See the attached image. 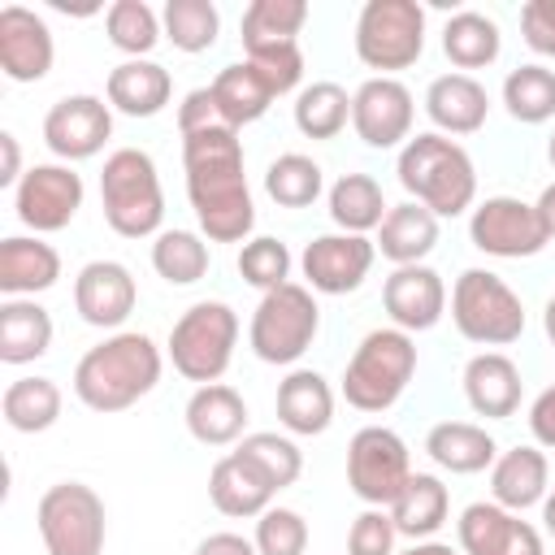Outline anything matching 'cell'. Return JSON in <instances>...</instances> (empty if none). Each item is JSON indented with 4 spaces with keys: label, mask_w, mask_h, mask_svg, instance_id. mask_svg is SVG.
<instances>
[{
    "label": "cell",
    "mask_w": 555,
    "mask_h": 555,
    "mask_svg": "<svg viewBox=\"0 0 555 555\" xmlns=\"http://www.w3.org/2000/svg\"><path fill=\"white\" fill-rule=\"evenodd\" d=\"M186 199L208 243H247L256 225L251 186L243 173V139L225 121H208L182 134Z\"/></svg>",
    "instance_id": "1"
},
{
    "label": "cell",
    "mask_w": 555,
    "mask_h": 555,
    "mask_svg": "<svg viewBox=\"0 0 555 555\" xmlns=\"http://www.w3.org/2000/svg\"><path fill=\"white\" fill-rule=\"evenodd\" d=\"M160 347L139 330H117L74 364V395L91 412H126L160 382Z\"/></svg>",
    "instance_id": "2"
},
{
    "label": "cell",
    "mask_w": 555,
    "mask_h": 555,
    "mask_svg": "<svg viewBox=\"0 0 555 555\" xmlns=\"http://www.w3.org/2000/svg\"><path fill=\"white\" fill-rule=\"evenodd\" d=\"M395 173H399V186L408 191V199L412 204H425L434 217H460L477 199L473 156L455 139H447L438 130L412 134L399 147Z\"/></svg>",
    "instance_id": "3"
},
{
    "label": "cell",
    "mask_w": 555,
    "mask_h": 555,
    "mask_svg": "<svg viewBox=\"0 0 555 555\" xmlns=\"http://www.w3.org/2000/svg\"><path fill=\"white\" fill-rule=\"evenodd\" d=\"M100 204L104 221L121 238H147L160 234L165 221V191L156 160L143 147H117L104 156L100 169Z\"/></svg>",
    "instance_id": "4"
},
{
    "label": "cell",
    "mask_w": 555,
    "mask_h": 555,
    "mask_svg": "<svg viewBox=\"0 0 555 555\" xmlns=\"http://www.w3.org/2000/svg\"><path fill=\"white\" fill-rule=\"evenodd\" d=\"M412 373H416V338L395 325L369 330L343 369V399L360 412H386L399 403Z\"/></svg>",
    "instance_id": "5"
},
{
    "label": "cell",
    "mask_w": 555,
    "mask_h": 555,
    "mask_svg": "<svg viewBox=\"0 0 555 555\" xmlns=\"http://www.w3.org/2000/svg\"><path fill=\"white\" fill-rule=\"evenodd\" d=\"M238 347V312L225 299L191 304L169 330V360L186 382L212 386L230 369Z\"/></svg>",
    "instance_id": "6"
},
{
    "label": "cell",
    "mask_w": 555,
    "mask_h": 555,
    "mask_svg": "<svg viewBox=\"0 0 555 555\" xmlns=\"http://www.w3.org/2000/svg\"><path fill=\"white\" fill-rule=\"evenodd\" d=\"M451 321L477 347H507L525 334V304L499 273L464 269L451 286Z\"/></svg>",
    "instance_id": "7"
},
{
    "label": "cell",
    "mask_w": 555,
    "mask_h": 555,
    "mask_svg": "<svg viewBox=\"0 0 555 555\" xmlns=\"http://www.w3.org/2000/svg\"><path fill=\"white\" fill-rule=\"evenodd\" d=\"M317 334H321V308L317 295L299 282L264 291L247 325V343L264 364H295L317 343Z\"/></svg>",
    "instance_id": "8"
},
{
    "label": "cell",
    "mask_w": 555,
    "mask_h": 555,
    "mask_svg": "<svg viewBox=\"0 0 555 555\" xmlns=\"http://www.w3.org/2000/svg\"><path fill=\"white\" fill-rule=\"evenodd\" d=\"M425 52V9L416 0H369L356 17V56L377 69V78H395L416 65Z\"/></svg>",
    "instance_id": "9"
},
{
    "label": "cell",
    "mask_w": 555,
    "mask_h": 555,
    "mask_svg": "<svg viewBox=\"0 0 555 555\" xmlns=\"http://www.w3.org/2000/svg\"><path fill=\"white\" fill-rule=\"evenodd\" d=\"M35 525L48 555H100L108 538L104 499L87 481H56L39 494Z\"/></svg>",
    "instance_id": "10"
},
{
    "label": "cell",
    "mask_w": 555,
    "mask_h": 555,
    "mask_svg": "<svg viewBox=\"0 0 555 555\" xmlns=\"http://www.w3.org/2000/svg\"><path fill=\"white\" fill-rule=\"evenodd\" d=\"M412 477L408 442L386 425H364L347 442V486L364 507H390Z\"/></svg>",
    "instance_id": "11"
},
{
    "label": "cell",
    "mask_w": 555,
    "mask_h": 555,
    "mask_svg": "<svg viewBox=\"0 0 555 555\" xmlns=\"http://www.w3.org/2000/svg\"><path fill=\"white\" fill-rule=\"evenodd\" d=\"M82 195H87V186H82V173H74V165L43 160V165H30L22 173V182L13 186V208L26 230L56 234L78 217Z\"/></svg>",
    "instance_id": "12"
},
{
    "label": "cell",
    "mask_w": 555,
    "mask_h": 555,
    "mask_svg": "<svg viewBox=\"0 0 555 555\" xmlns=\"http://www.w3.org/2000/svg\"><path fill=\"white\" fill-rule=\"evenodd\" d=\"M468 238L477 251L499 260H525L546 247V230L538 221V208L516 195H490L468 217Z\"/></svg>",
    "instance_id": "13"
},
{
    "label": "cell",
    "mask_w": 555,
    "mask_h": 555,
    "mask_svg": "<svg viewBox=\"0 0 555 555\" xmlns=\"http://www.w3.org/2000/svg\"><path fill=\"white\" fill-rule=\"evenodd\" d=\"M377 260V243L369 234H317L304 256L299 269L308 278V291L317 295H351L364 286L369 269Z\"/></svg>",
    "instance_id": "14"
},
{
    "label": "cell",
    "mask_w": 555,
    "mask_h": 555,
    "mask_svg": "<svg viewBox=\"0 0 555 555\" xmlns=\"http://www.w3.org/2000/svg\"><path fill=\"white\" fill-rule=\"evenodd\" d=\"M113 139V108L100 95H65L43 113V143L65 165L100 156Z\"/></svg>",
    "instance_id": "15"
},
{
    "label": "cell",
    "mask_w": 555,
    "mask_h": 555,
    "mask_svg": "<svg viewBox=\"0 0 555 555\" xmlns=\"http://www.w3.org/2000/svg\"><path fill=\"white\" fill-rule=\"evenodd\" d=\"M412 117H416V104L399 78H364L351 95V126L377 152L403 147L412 139Z\"/></svg>",
    "instance_id": "16"
},
{
    "label": "cell",
    "mask_w": 555,
    "mask_h": 555,
    "mask_svg": "<svg viewBox=\"0 0 555 555\" xmlns=\"http://www.w3.org/2000/svg\"><path fill=\"white\" fill-rule=\"evenodd\" d=\"M455 533L464 555H542V533L494 499L468 503L455 520Z\"/></svg>",
    "instance_id": "17"
},
{
    "label": "cell",
    "mask_w": 555,
    "mask_h": 555,
    "mask_svg": "<svg viewBox=\"0 0 555 555\" xmlns=\"http://www.w3.org/2000/svg\"><path fill=\"white\" fill-rule=\"evenodd\" d=\"M139 304L134 273L121 260H87L74 278V308L95 330H121Z\"/></svg>",
    "instance_id": "18"
},
{
    "label": "cell",
    "mask_w": 555,
    "mask_h": 555,
    "mask_svg": "<svg viewBox=\"0 0 555 555\" xmlns=\"http://www.w3.org/2000/svg\"><path fill=\"white\" fill-rule=\"evenodd\" d=\"M382 308L403 334L434 330L447 312V282L429 264H403L382 282Z\"/></svg>",
    "instance_id": "19"
},
{
    "label": "cell",
    "mask_w": 555,
    "mask_h": 555,
    "mask_svg": "<svg viewBox=\"0 0 555 555\" xmlns=\"http://www.w3.org/2000/svg\"><path fill=\"white\" fill-rule=\"evenodd\" d=\"M56 61L48 22L26 4L0 9V69L9 82H39Z\"/></svg>",
    "instance_id": "20"
},
{
    "label": "cell",
    "mask_w": 555,
    "mask_h": 555,
    "mask_svg": "<svg viewBox=\"0 0 555 555\" xmlns=\"http://www.w3.org/2000/svg\"><path fill=\"white\" fill-rule=\"evenodd\" d=\"M273 494H278V486L238 447L230 455H221L208 473V499L221 516H243V520L260 516V512L273 507Z\"/></svg>",
    "instance_id": "21"
},
{
    "label": "cell",
    "mask_w": 555,
    "mask_h": 555,
    "mask_svg": "<svg viewBox=\"0 0 555 555\" xmlns=\"http://www.w3.org/2000/svg\"><path fill=\"white\" fill-rule=\"evenodd\" d=\"M425 117L438 134H473L490 117V95L473 74H438L425 91Z\"/></svg>",
    "instance_id": "22"
},
{
    "label": "cell",
    "mask_w": 555,
    "mask_h": 555,
    "mask_svg": "<svg viewBox=\"0 0 555 555\" xmlns=\"http://www.w3.org/2000/svg\"><path fill=\"white\" fill-rule=\"evenodd\" d=\"M61 278V256L52 243L39 234H9L0 243V291L4 299H35L39 291L56 286Z\"/></svg>",
    "instance_id": "23"
},
{
    "label": "cell",
    "mask_w": 555,
    "mask_h": 555,
    "mask_svg": "<svg viewBox=\"0 0 555 555\" xmlns=\"http://www.w3.org/2000/svg\"><path fill=\"white\" fill-rule=\"evenodd\" d=\"M464 399L486 421H507L520 408V369L503 351H477L464 364Z\"/></svg>",
    "instance_id": "24"
},
{
    "label": "cell",
    "mask_w": 555,
    "mask_h": 555,
    "mask_svg": "<svg viewBox=\"0 0 555 555\" xmlns=\"http://www.w3.org/2000/svg\"><path fill=\"white\" fill-rule=\"evenodd\" d=\"M278 421L295 438L325 434L334 421V390L317 369H291L278 382Z\"/></svg>",
    "instance_id": "25"
},
{
    "label": "cell",
    "mask_w": 555,
    "mask_h": 555,
    "mask_svg": "<svg viewBox=\"0 0 555 555\" xmlns=\"http://www.w3.org/2000/svg\"><path fill=\"white\" fill-rule=\"evenodd\" d=\"M186 429L195 442L204 447H230V442H243L247 434V403L234 386L225 382H212V386H195V395L186 399Z\"/></svg>",
    "instance_id": "26"
},
{
    "label": "cell",
    "mask_w": 555,
    "mask_h": 555,
    "mask_svg": "<svg viewBox=\"0 0 555 555\" xmlns=\"http://www.w3.org/2000/svg\"><path fill=\"white\" fill-rule=\"evenodd\" d=\"M169 95H173V78L152 56L121 61L117 69H108V82H104L108 108H117L126 117H156L169 104Z\"/></svg>",
    "instance_id": "27"
},
{
    "label": "cell",
    "mask_w": 555,
    "mask_h": 555,
    "mask_svg": "<svg viewBox=\"0 0 555 555\" xmlns=\"http://www.w3.org/2000/svg\"><path fill=\"white\" fill-rule=\"evenodd\" d=\"M425 455L438 468L455 473V477H473V473H486L499 460V442L490 438L486 425H473V421H438L425 434Z\"/></svg>",
    "instance_id": "28"
},
{
    "label": "cell",
    "mask_w": 555,
    "mask_h": 555,
    "mask_svg": "<svg viewBox=\"0 0 555 555\" xmlns=\"http://www.w3.org/2000/svg\"><path fill=\"white\" fill-rule=\"evenodd\" d=\"M546 481H551V464L542 447H512L490 464V494L507 512L538 507L546 499Z\"/></svg>",
    "instance_id": "29"
},
{
    "label": "cell",
    "mask_w": 555,
    "mask_h": 555,
    "mask_svg": "<svg viewBox=\"0 0 555 555\" xmlns=\"http://www.w3.org/2000/svg\"><path fill=\"white\" fill-rule=\"evenodd\" d=\"M377 251L395 264V269H403V264H425V256L438 247V217L425 208V204H412V199H403V204H395L390 212H386V221L377 225Z\"/></svg>",
    "instance_id": "30"
},
{
    "label": "cell",
    "mask_w": 555,
    "mask_h": 555,
    "mask_svg": "<svg viewBox=\"0 0 555 555\" xmlns=\"http://www.w3.org/2000/svg\"><path fill=\"white\" fill-rule=\"evenodd\" d=\"M208 91H212L217 117H221L230 130H243V126L260 121V117L269 113V104L278 100V95H273V87H269V82H264L247 61L225 65V69L208 82Z\"/></svg>",
    "instance_id": "31"
},
{
    "label": "cell",
    "mask_w": 555,
    "mask_h": 555,
    "mask_svg": "<svg viewBox=\"0 0 555 555\" xmlns=\"http://www.w3.org/2000/svg\"><path fill=\"white\" fill-rule=\"evenodd\" d=\"M386 512H390V520H395V529H399L403 538L425 542V538H434V533L447 525L451 494H447L442 477H434V473H412L408 486L399 490V499H395Z\"/></svg>",
    "instance_id": "32"
},
{
    "label": "cell",
    "mask_w": 555,
    "mask_h": 555,
    "mask_svg": "<svg viewBox=\"0 0 555 555\" xmlns=\"http://www.w3.org/2000/svg\"><path fill=\"white\" fill-rule=\"evenodd\" d=\"M52 347V317L35 299H4L0 304V360L4 364H30L48 356Z\"/></svg>",
    "instance_id": "33"
},
{
    "label": "cell",
    "mask_w": 555,
    "mask_h": 555,
    "mask_svg": "<svg viewBox=\"0 0 555 555\" xmlns=\"http://www.w3.org/2000/svg\"><path fill=\"white\" fill-rule=\"evenodd\" d=\"M442 52L447 61L464 74V69H486L499 61L503 52V35H499V22L477 13V9H464V13H451L447 26H442Z\"/></svg>",
    "instance_id": "34"
},
{
    "label": "cell",
    "mask_w": 555,
    "mask_h": 555,
    "mask_svg": "<svg viewBox=\"0 0 555 555\" xmlns=\"http://www.w3.org/2000/svg\"><path fill=\"white\" fill-rule=\"evenodd\" d=\"M61 386L52 377H17L4 386L0 395V412H4V425L17 429V434H43L56 425L61 416Z\"/></svg>",
    "instance_id": "35"
},
{
    "label": "cell",
    "mask_w": 555,
    "mask_h": 555,
    "mask_svg": "<svg viewBox=\"0 0 555 555\" xmlns=\"http://www.w3.org/2000/svg\"><path fill=\"white\" fill-rule=\"evenodd\" d=\"M386 195H382V182L369 178V173H343L334 186H330V217L343 234H369L386 221Z\"/></svg>",
    "instance_id": "36"
},
{
    "label": "cell",
    "mask_w": 555,
    "mask_h": 555,
    "mask_svg": "<svg viewBox=\"0 0 555 555\" xmlns=\"http://www.w3.org/2000/svg\"><path fill=\"white\" fill-rule=\"evenodd\" d=\"M308 22L304 0H251L243 9V52L251 48H273V43H299V30Z\"/></svg>",
    "instance_id": "37"
},
{
    "label": "cell",
    "mask_w": 555,
    "mask_h": 555,
    "mask_svg": "<svg viewBox=\"0 0 555 555\" xmlns=\"http://www.w3.org/2000/svg\"><path fill=\"white\" fill-rule=\"evenodd\" d=\"M503 108L520 126H542L555 117V74L546 65H516L503 78Z\"/></svg>",
    "instance_id": "38"
},
{
    "label": "cell",
    "mask_w": 555,
    "mask_h": 555,
    "mask_svg": "<svg viewBox=\"0 0 555 555\" xmlns=\"http://www.w3.org/2000/svg\"><path fill=\"white\" fill-rule=\"evenodd\" d=\"M351 121V95L338 82H312L295 95V130L304 139H338Z\"/></svg>",
    "instance_id": "39"
},
{
    "label": "cell",
    "mask_w": 555,
    "mask_h": 555,
    "mask_svg": "<svg viewBox=\"0 0 555 555\" xmlns=\"http://www.w3.org/2000/svg\"><path fill=\"white\" fill-rule=\"evenodd\" d=\"M264 191H269V199L282 204V208H308V204H317V195L325 191V173H321V165H317L312 156H304V152H282V156L269 160V169H264Z\"/></svg>",
    "instance_id": "40"
},
{
    "label": "cell",
    "mask_w": 555,
    "mask_h": 555,
    "mask_svg": "<svg viewBox=\"0 0 555 555\" xmlns=\"http://www.w3.org/2000/svg\"><path fill=\"white\" fill-rule=\"evenodd\" d=\"M152 269L169 286H191L208 273V238L195 230H160L152 243Z\"/></svg>",
    "instance_id": "41"
},
{
    "label": "cell",
    "mask_w": 555,
    "mask_h": 555,
    "mask_svg": "<svg viewBox=\"0 0 555 555\" xmlns=\"http://www.w3.org/2000/svg\"><path fill=\"white\" fill-rule=\"evenodd\" d=\"M160 26H165V39L178 48V52H208L221 35V13L212 0H169L160 9Z\"/></svg>",
    "instance_id": "42"
},
{
    "label": "cell",
    "mask_w": 555,
    "mask_h": 555,
    "mask_svg": "<svg viewBox=\"0 0 555 555\" xmlns=\"http://www.w3.org/2000/svg\"><path fill=\"white\" fill-rule=\"evenodd\" d=\"M104 30H108V43L117 52H126V61H143L160 43V35H165L156 9L143 4V0H117V4H108Z\"/></svg>",
    "instance_id": "43"
},
{
    "label": "cell",
    "mask_w": 555,
    "mask_h": 555,
    "mask_svg": "<svg viewBox=\"0 0 555 555\" xmlns=\"http://www.w3.org/2000/svg\"><path fill=\"white\" fill-rule=\"evenodd\" d=\"M238 451L278 486V490H286V486H295L299 481V473H304V451L295 447V438H286V434H273V429H260V434H247L243 442H238Z\"/></svg>",
    "instance_id": "44"
},
{
    "label": "cell",
    "mask_w": 555,
    "mask_h": 555,
    "mask_svg": "<svg viewBox=\"0 0 555 555\" xmlns=\"http://www.w3.org/2000/svg\"><path fill=\"white\" fill-rule=\"evenodd\" d=\"M238 273H243V282L256 286L260 295H264V291H278V286L291 282V247H286L282 238H273V234H256V238H247L243 251H238Z\"/></svg>",
    "instance_id": "45"
},
{
    "label": "cell",
    "mask_w": 555,
    "mask_h": 555,
    "mask_svg": "<svg viewBox=\"0 0 555 555\" xmlns=\"http://www.w3.org/2000/svg\"><path fill=\"white\" fill-rule=\"evenodd\" d=\"M251 542L260 555H304L308 551V520L295 507H269V512H260Z\"/></svg>",
    "instance_id": "46"
},
{
    "label": "cell",
    "mask_w": 555,
    "mask_h": 555,
    "mask_svg": "<svg viewBox=\"0 0 555 555\" xmlns=\"http://www.w3.org/2000/svg\"><path fill=\"white\" fill-rule=\"evenodd\" d=\"M247 65L273 87V95H286L299 87L304 78V52L299 43H273V48H251L247 52Z\"/></svg>",
    "instance_id": "47"
},
{
    "label": "cell",
    "mask_w": 555,
    "mask_h": 555,
    "mask_svg": "<svg viewBox=\"0 0 555 555\" xmlns=\"http://www.w3.org/2000/svg\"><path fill=\"white\" fill-rule=\"evenodd\" d=\"M395 520L386 507H364L347 529V555H395Z\"/></svg>",
    "instance_id": "48"
},
{
    "label": "cell",
    "mask_w": 555,
    "mask_h": 555,
    "mask_svg": "<svg viewBox=\"0 0 555 555\" xmlns=\"http://www.w3.org/2000/svg\"><path fill=\"white\" fill-rule=\"evenodd\" d=\"M520 35L538 56H555V0H529L520 9Z\"/></svg>",
    "instance_id": "49"
},
{
    "label": "cell",
    "mask_w": 555,
    "mask_h": 555,
    "mask_svg": "<svg viewBox=\"0 0 555 555\" xmlns=\"http://www.w3.org/2000/svg\"><path fill=\"white\" fill-rule=\"evenodd\" d=\"M208 121H221V117H217V104H212V91H208V87L186 91L182 104H178V134L199 130V126H208Z\"/></svg>",
    "instance_id": "50"
},
{
    "label": "cell",
    "mask_w": 555,
    "mask_h": 555,
    "mask_svg": "<svg viewBox=\"0 0 555 555\" xmlns=\"http://www.w3.org/2000/svg\"><path fill=\"white\" fill-rule=\"evenodd\" d=\"M529 434L538 447L555 451V386H546L533 403H529Z\"/></svg>",
    "instance_id": "51"
},
{
    "label": "cell",
    "mask_w": 555,
    "mask_h": 555,
    "mask_svg": "<svg viewBox=\"0 0 555 555\" xmlns=\"http://www.w3.org/2000/svg\"><path fill=\"white\" fill-rule=\"evenodd\" d=\"M195 555H260V551H256V542H251V538L221 529V533H208V538L195 546Z\"/></svg>",
    "instance_id": "52"
},
{
    "label": "cell",
    "mask_w": 555,
    "mask_h": 555,
    "mask_svg": "<svg viewBox=\"0 0 555 555\" xmlns=\"http://www.w3.org/2000/svg\"><path fill=\"white\" fill-rule=\"evenodd\" d=\"M22 147L13 130H0V186H17L22 182Z\"/></svg>",
    "instance_id": "53"
},
{
    "label": "cell",
    "mask_w": 555,
    "mask_h": 555,
    "mask_svg": "<svg viewBox=\"0 0 555 555\" xmlns=\"http://www.w3.org/2000/svg\"><path fill=\"white\" fill-rule=\"evenodd\" d=\"M533 208H538V221L546 230V243H555V182L542 186V195L533 199Z\"/></svg>",
    "instance_id": "54"
},
{
    "label": "cell",
    "mask_w": 555,
    "mask_h": 555,
    "mask_svg": "<svg viewBox=\"0 0 555 555\" xmlns=\"http://www.w3.org/2000/svg\"><path fill=\"white\" fill-rule=\"evenodd\" d=\"M395 555H460L451 542H434V538H425V542H412L408 551H395Z\"/></svg>",
    "instance_id": "55"
},
{
    "label": "cell",
    "mask_w": 555,
    "mask_h": 555,
    "mask_svg": "<svg viewBox=\"0 0 555 555\" xmlns=\"http://www.w3.org/2000/svg\"><path fill=\"white\" fill-rule=\"evenodd\" d=\"M542 529H546V533L555 538V490H551V494L542 499Z\"/></svg>",
    "instance_id": "56"
},
{
    "label": "cell",
    "mask_w": 555,
    "mask_h": 555,
    "mask_svg": "<svg viewBox=\"0 0 555 555\" xmlns=\"http://www.w3.org/2000/svg\"><path fill=\"white\" fill-rule=\"evenodd\" d=\"M542 330H546V338L555 343V295H551L546 308H542Z\"/></svg>",
    "instance_id": "57"
},
{
    "label": "cell",
    "mask_w": 555,
    "mask_h": 555,
    "mask_svg": "<svg viewBox=\"0 0 555 555\" xmlns=\"http://www.w3.org/2000/svg\"><path fill=\"white\" fill-rule=\"evenodd\" d=\"M546 160L555 165V130H551V143H546Z\"/></svg>",
    "instance_id": "58"
}]
</instances>
